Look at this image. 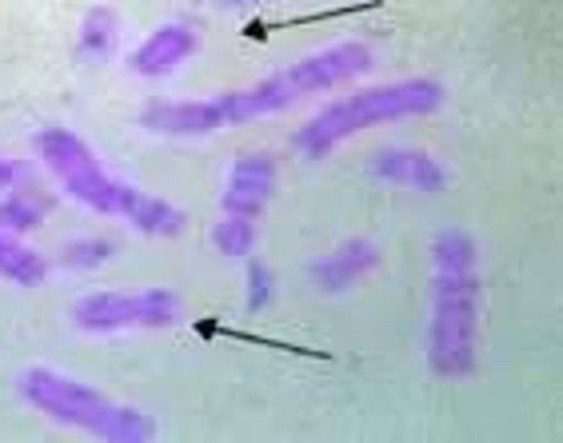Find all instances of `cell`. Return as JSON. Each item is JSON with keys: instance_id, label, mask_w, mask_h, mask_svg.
Returning <instances> with one entry per match:
<instances>
[{"instance_id": "1", "label": "cell", "mask_w": 563, "mask_h": 443, "mask_svg": "<svg viewBox=\"0 0 563 443\" xmlns=\"http://www.w3.org/2000/svg\"><path fill=\"white\" fill-rule=\"evenodd\" d=\"M376 65L372 44L364 41H336L328 48L300 56L292 65L276 68L256 85L228 88V92H212V97L196 100H148L141 109V129L152 136H173V141H196V136H217L224 129L249 124V120L276 117V112L292 109L300 100L332 92V88L347 85L364 76Z\"/></svg>"}, {"instance_id": "2", "label": "cell", "mask_w": 563, "mask_h": 443, "mask_svg": "<svg viewBox=\"0 0 563 443\" xmlns=\"http://www.w3.org/2000/svg\"><path fill=\"white\" fill-rule=\"evenodd\" d=\"M432 300H428V368L444 379H460L476 368L479 352V244L460 224L440 228L432 236Z\"/></svg>"}, {"instance_id": "3", "label": "cell", "mask_w": 563, "mask_h": 443, "mask_svg": "<svg viewBox=\"0 0 563 443\" xmlns=\"http://www.w3.org/2000/svg\"><path fill=\"white\" fill-rule=\"evenodd\" d=\"M33 148L44 168H48V176L65 188V196H73L76 204H85L88 212L124 220V224L136 228L141 236H152V240H173L185 232L188 217L173 200L152 196V192H144V188L112 176L109 168L100 164L97 152L88 148L73 129H41Z\"/></svg>"}, {"instance_id": "4", "label": "cell", "mask_w": 563, "mask_h": 443, "mask_svg": "<svg viewBox=\"0 0 563 443\" xmlns=\"http://www.w3.org/2000/svg\"><path fill=\"white\" fill-rule=\"evenodd\" d=\"M444 100L448 92L435 76H404V80H388V85L356 88V92L324 104L312 120H303L292 136V148L300 152L303 160H324L328 152H336L356 132L376 129V124H396V120L428 117Z\"/></svg>"}, {"instance_id": "5", "label": "cell", "mask_w": 563, "mask_h": 443, "mask_svg": "<svg viewBox=\"0 0 563 443\" xmlns=\"http://www.w3.org/2000/svg\"><path fill=\"white\" fill-rule=\"evenodd\" d=\"M16 391H21V400L29 408H36L53 423H65V428H76V432L97 435V440H109V443L156 440V423H152L148 411L112 400V396H104V391L85 384V379L68 376V372L44 368V364L21 368L16 372Z\"/></svg>"}, {"instance_id": "6", "label": "cell", "mask_w": 563, "mask_h": 443, "mask_svg": "<svg viewBox=\"0 0 563 443\" xmlns=\"http://www.w3.org/2000/svg\"><path fill=\"white\" fill-rule=\"evenodd\" d=\"M185 315L180 296L168 288H136V292H80L68 308L80 332L88 335H117V332H156V328H176Z\"/></svg>"}, {"instance_id": "7", "label": "cell", "mask_w": 563, "mask_h": 443, "mask_svg": "<svg viewBox=\"0 0 563 443\" xmlns=\"http://www.w3.org/2000/svg\"><path fill=\"white\" fill-rule=\"evenodd\" d=\"M272 192H276V160H272V152H244V156L232 160V168L224 176L220 212L224 217L261 220Z\"/></svg>"}, {"instance_id": "8", "label": "cell", "mask_w": 563, "mask_h": 443, "mask_svg": "<svg viewBox=\"0 0 563 443\" xmlns=\"http://www.w3.org/2000/svg\"><path fill=\"white\" fill-rule=\"evenodd\" d=\"M196 48H200V33H196V24L164 21V24H156V29L136 44V48H132L124 65H129L132 76L161 80V76H173L176 68L185 65L188 56H196Z\"/></svg>"}, {"instance_id": "9", "label": "cell", "mask_w": 563, "mask_h": 443, "mask_svg": "<svg viewBox=\"0 0 563 443\" xmlns=\"http://www.w3.org/2000/svg\"><path fill=\"white\" fill-rule=\"evenodd\" d=\"M376 264H379V244H376V240L352 236V240H344V244H336L328 256H316L303 276H308V284H312L316 292L340 296V292H347L352 284L364 280Z\"/></svg>"}, {"instance_id": "10", "label": "cell", "mask_w": 563, "mask_h": 443, "mask_svg": "<svg viewBox=\"0 0 563 443\" xmlns=\"http://www.w3.org/2000/svg\"><path fill=\"white\" fill-rule=\"evenodd\" d=\"M368 168H372V176H376V180H384V185H396V188H408V192H440V188L452 185V173L435 160L432 152L400 148V144L379 148L376 156L368 160Z\"/></svg>"}, {"instance_id": "11", "label": "cell", "mask_w": 563, "mask_h": 443, "mask_svg": "<svg viewBox=\"0 0 563 443\" xmlns=\"http://www.w3.org/2000/svg\"><path fill=\"white\" fill-rule=\"evenodd\" d=\"M120 44V16L109 4H92V9L80 16V29H76V53L88 65H100L117 53Z\"/></svg>"}, {"instance_id": "12", "label": "cell", "mask_w": 563, "mask_h": 443, "mask_svg": "<svg viewBox=\"0 0 563 443\" xmlns=\"http://www.w3.org/2000/svg\"><path fill=\"white\" fill-rule=\"evenodd\" d=\"M0 280L16 284V288H41L48 280V259L4 228H0Z\"/></svg>"}, {"instance_id": "13", "label": "cell", "mask_w": 563, "mask_h": 443, "mask_svg": "<svg viewBox=\"0 0 563 443\" xmlns=\"http://www.w3.org/2000/svg\"><path fill=\"white\" fill-rule=\"evenodd\" d=\"M48 220V200L33 192H4L0 196V228L12 232V236H24V232H36V228Z\"/></svg>"}, {"instance_id": "14", "label": "cell", "mask_w": 563, "mask_h": 443, "mask_svg": "<svg viewBox=\"0 0 563 443\" xmlns=\"http://www.w3.org/2000/svg\"><path fill=\"white\" fill-rule=\"evenodd\" d=\"M212 248L224 259H232V264H244L256 252V220L224 217L220 212L217 224H212Z\"/></svg>"}, {"instance_id": "15", "label": "cell", "mask_w": 563, "mask_h": 443, "mask_svg": "<svg viewBox=\"0 0 563 443\" xmlns=\"http://www.w3.org/2000/svg\"><path fill=\"white\" fill-rule=\"evenodd\" d=\"M112 256H117V244L109 236H80L60 248V264L73 272H92L100 264H109Z\"/></svg>"}, {"instance_id": "16", "label": "cell", "mask_w": 563, "mask_h": 443, "mask_svg": "<svg viewBox=\"0 0 563 443\" xmlns=\"http://www.w3.org/2000/svg\"><path fill=\"white\" fill-rule=\"evenodd\" d=\"M244 264H249V296H244V308H249V312H264L272 300V272H268V264L256 256H249Z\"/></svg>"}, {"instance_id": "17", "label": "cell", "mask_w": 563, "mask_h": 443, "mask_svg": "<svg viewBox=\"0 0 563 443\" xmlns=\"http://www.w3.org/2000/svg\"><path fill=\"white\" fill-rule=\"evenodd\" d=\"M24 180V168L12 156H0V192H12V188H21Z\"/></svg>"}, {"instance_id": "18", "label": "cell", "mask_w": 563, "mask_h": 443, "mask_svg": "<svg viewBox=\"0 0 563 443\" xmlns=\"http://www.w3.org/2000/svg\"><path fill=\"white\" fill-rule=\"evenodd\" d=\"M220 9H261V4H268V0H217Z\"/></svg>"}]
</instances>
